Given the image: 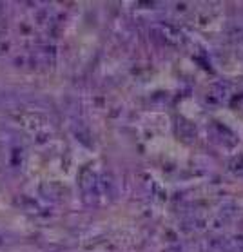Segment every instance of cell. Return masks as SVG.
I'll list each match as a JSON object with an SVG mask.
<instances>
[{"instance_id":"cell-1","label":"cell","mask_w":243,"mask_h":252,"mask_svg":"<svg viewBox=\"0 0 243 252\" xmlns=\"http://www.w3.org/2000/svg\"><path fill=\"white\" fill-rule=\"evenodd\" d=\"M218 252H243V238H223L218 245Z\"/></svg>"}]
</instances>
